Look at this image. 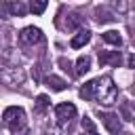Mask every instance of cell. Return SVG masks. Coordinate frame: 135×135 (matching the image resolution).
<instances>
[{
    "label": "cell",
    "instance_id": "obj_17",
    "mask_svg": "<svg viewBox=\"0 0 135 135\" xmlns=\"http://www.w3.org/2000/svg\"><path fill=\"white\" fill-rule=\"evenodd\" d=\"M112 6L118 13H127V0H112Z\"/></svg>",
    "mask_w": 135,
    "mask_h": 135
},
{
    "label": "cell",
    "instance_id": "obj_3",
    "mask_svg": "<svg viewBox=\"0 0 135 135\" xmlns=\"http://www.w3.org/2000/svg\"><path fill=\"white\" fill-rule=\"evenodd\" d=\"M55 118H57V127H68L74 118H76V105L65 101V103H59L55 108Z\"/></svg>",
    "mask_w": 135,
    "mask_h": 135
},
{
    "label": "cell",
    "instance_id": "obj_7",
    "mask_svg": "<svg viewBox=\"0 0 135 135\" xmlns=\"http://www.w3.org/2000/svg\"><path fill=\"white\" fill-rule=\"evenodd\" d=\"M0 76H2V80H4L8 86H17V84L23 82V72H21L19 68H8V70H4Z\"/></svg>",
    "mask_w": 135,
    "mask_h": 135
},
{
    "label": "cell",
    "instance_id": "obj_2",
    "mask_svg": "<svg viewBox=\"0 0 135 135\" xmlns=\"http://www.w3.org/2000/svg\"><path fill=\"white\" fill-rule=\"evenodd\" d=\"M4 124L11 129V135H30V127H27V118H25V110L21 105H11L4 110L2 114Z\"/></svg>",
    "mask_w": 135,
    "mask_h": 135
},
{
    "label": "cell",
    "instance_id": "obj_12",
    "mask_svg": "<svg viewBox=\"0 0 135 135\" xmlns=\"http://www.w3.org/2000/svg\"><path fill=\"white\" fill-rule=\"evenodd\" d=\"M49 108H51V101H49V97H46V95H38V97H36V103H34V114H38V116H44Z\"/></svg>",
    "mask_w": 135,
    "mask_h": 135
},
{
    "label": "cell",
    "instance_id": "obj_20",
    "mask_svg": "<svg viewBox=\"0 0 135 135\" xmlns=\"http://www.w3.org/2000/svg\"><path fill=\"white\" fill-rule=\"evenodd\" d=\"M82 135H97V131H93V133H82Z\"/></svg>",
    "mask_w": 135,
    "mask_h": 135
},
{
    "label": "cell",
    "instance_id": "obj_15",
    "mask_svg": "<svg viewBox=\"0 0 135 135\" xmlns=\"http://www.w3.org/2000/svg\"><path fill=\"white\" fill-rule=\"evenodd\" d=\"M95 19H97L99 23H110V21H114V17H112L108 11H103V8H95Z\"/></svg>",
    "mask_w": 135,
    "mask_h": 135
},
{
    "label": "cell",
    "instance_id": "obj_1",
    "mask_svg": "<svg viewBox=\"0 0 135 135\" xmlns=\"http://www.w3.org/2000/svg\"><path fill=\"white\" fill-rule=\"evenodd\" d=\"M80 97L93 99L101 105H112L118 97V89H116V84L110 76H99V78L84 82V86L80 89Z\"/></svg>",
    "mask_w": 135,
    "mask_h": 135
},
{
    "label": "cell",
    "instance_id": "obj_14",
    "mask_svg": "<svg viewBox=\"0 0 135 135\" xmlns=\"http://www.w3.org/2000/svg\"><path fill=\"white\" fill-rule=\"evenodd\" d=\"M46 4H49V0H32L30 11H32L34 15H42V13H44V8H46Z\"/></svg>",
    "mask_w": 135,
    "mask_h": 135
},
{
    "label": "cell",
    "instance_id": "obj_5",
    "mask_svg": "<svg viewBox=\"0 0 135 135\" xmlns=\"http://www.w3.org/2000/svg\"><path fill=\"white\" fill-rule=\"evenodd\" d=\"M40 40H42V32H40L38 27H34V25H27V27H23V30L19 32V42L25 44V46L38 44Z\"/></svg>",
    "mask_w": 135,
    "mask_h": 135
},
{
    "label": "cell",
    "instance_id": "obj_19",
    "mask_svg": "<svg viewBox=\"0 0 135 135\" xmlns=\"http://www.w3.org/2000/svg\"><path fill=\"white\" fill-rule=\"evenodd\" d=\"M122 116H124V120H133V114H131L129 103H124V105H122Z\"/></svg>",
    "mask_w": 135,
    "mask_h": 135
},
{
    "label": "cell",
    "instance_id": "obj_4",
    "mask_svg": "<svg viewBox=\"0 0 135 135\" xmlns=\"http://www.w3.org/2000/svg\"><path fill=\"white\" fill-rule=\"evenodd\" d=\"M99 118H101V124L108 129L110 135H120L122 122H120V116L118 114H114V112H99Z\"/></svg>",
    "mask_w": 135,
    "mask_h": 135
},
{
    "label": "cell",
    "instance_id": "obj_18",
    "mask_svg": "<svg viewBox=\"0 0 135 135\" xmlns=\"http://www.w3.org/2000/svg\"><path fill=\"white\" fill-rule=\"evenodd\" d=\"M44 135H68V133H65L61 127H51V131H46Z\"/></svg>",
    "mask_w": 135,
    "mask_h": 135
},
{
    "label": "cell",
    "instance_id": "obj_10",
    "mask_svg": "<svg viewBox=\"0 0 135 135\" xmlns=\"http://www.w3.org/2000/svg\"><path fill=\"white\" fill-rule=\"evenodd\" d=\"M89 70H91V57H89V55H80L78 61H76V70H74V74H76V76H84Z\"/></svg>",
    "mask_w": 135,
    "mask_h": 135
},
{
    "label": "cell",
    "instance_id": "obj_13",
    "mask_svg": "<svg viewBox=\"0 0 135 135\" xmlns=\"http://www.w3.org/2000/svg\"><path fill=\"white\" fill-rule=\"evenodd\" d=\"M101 38H103L108 44H114V46H120V44H122V36H120L116 30H108V32H103Z\"/></svg>",
    "mask_w": 135,
    "mask_h": 135
},
{
    "label": "cell",
    "instance_id": "obj_9",
    "mask_svg": "<svg viewBox=\"0 0 135 135\" xmlns=\"http://www.w3.org/2000/svg\"><path fill=\"white\" fill-rule=\"evenodd\" d=\"M89 40H91V32H89V30H78V32L72 36L70 46H72V49H80V46H84Z\"/></svg>",
    "mask_w": 135,
    "mask_h": 135
},
{
    "label": "cell",
    "instance_id": "obj_8",
    "mask_svg": "<svg viewBox=\"0 0 135 135\" xmlns=\"http://www.w3.org/2000/svg\"><path fill=\"white\" fill-rule=\"evenodd\" d=\"M122 61L120 53L118 51H99V63L101 65H112V68H118Z\"/></svg>",
    "mask_w": 135,
    "mask_h": 135
},
{
    "label": "cell",
    "instance_id": "obj_16",
    "mask_svg": "<svg viewBox=\"0 0 135 135\" xmlns=\"http://www.w3.org/2000/svg\"><path fill=\"white\" fill-rule=\"evenodd\" d=\"M80 124H82V133H93V131H95V122H93L89 116H84V118L80 120Z\"/></svg>",
    "mask_w": 135,
    "mask_h": 135
},
{
    "label": "cell",
    "instance_id": "obj_6",
    "mask_svg": "<svg viewBox=\"0 0 135 135\" xmlns=\"http://www.w3.org/2000/svg\"><path fill=\"white\" fill-rule=\"evenodd\" d=\"M4 13L11 15V17H23L27 13V6L21 0H6L4 2Z\"/></svg>",
    "mask_w": 135,
    "mask_h": 135
},
{
    "label": "cell",
    "instance_id": "obj_11",
    "mask_svg": "<svg viewBox=\"0 0 135 135\" xmlns=\"http://www.w3.org/2000/svg\"><path fill=\"white\" fill-rule=\"evenodd\" d=\"M44 84H46L51 91H63V89L68 86V82H65L63 78H59V76H53V74L44 78Z\"/></svg>",
    "mask_w": 135,
    "mask_h": 135
}]
</instances>
